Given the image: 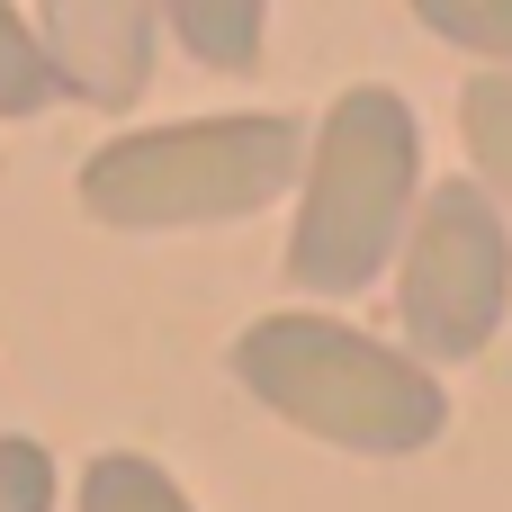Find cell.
<instances>
[{"label": "cell", "instance_id": "cell-1", "mask_svg": "<svg viewBox=\"0 0 512 512\" xmlns=\"http://www.w3.org/2000/svg\"><path fill=\"white\" fill-rule=\"evenodd\" d=\"M234 378L252 405H270L279 423H297L351 459H414L450 432V387L432 378V360H414L405 342H378L342 315L288 306V315L243 324Z\"/></svg>", "mask_w": 512, "mask_h": 512}, {"label": "cell", "instance_id": "cell-2", "mask_svg": "<svg viewBox=\"0 0 512 512\" xmlns=\"http://www.w3.org/2000/svg\"><path fill=\"white\" fill-rule=\"evenodd\" d=\"M423 207V117L387 81H351L297 162V225H288V279L306 297H360Z\"/></svg>", "mask_w": 512, "mask_h": 512}, {"label": "cell", "instance_id": "cell-3", "mask_svg": "<svg viewBox=\"0 0 512 512\" xmlns=\"http://www.w3.org/2000/svg\"><path fill=\"white\" fill-rule=\"evenodd\" d=\"M297 162H306V126L279 108L135 126L81 162V207L117 234L234 225V216H261L279 189H297Z\"/></svg>", "mask_w": 512, "mask_h": 512}, {"label": "cell", "instance_id": "cell-4", "mask_svg": "<svg viewBox=\"0 0 512 512\" xmlns=\"http://www.w3.org/2000/svg\"><path fill=\"white\" fill-rule=\"evenodd\" d=\"M512 315V216L486 180H441L423 189L405 252H396V324L405 351L432 369L477 360Z\"/></svg>", "mask_w": 512, "mask_h": 512}, {"label": "cell", "instance_id": "cell-5", "mask_svg": "<svg viewBox=\"0 0 512 512\" xmlns=\"http://www.w3.org/2000/svg\"><path fill=\"white\" fill-rule=\"evenodd\" d=\"M54 81L90 108H135L153 81V45H162V0H45L36 18Z\"/></svg>", "mask_w": 512, "mask_h": 512}, {"label": "cell", "instance_id": "cell-6", "mask_svg": "<svg viewBox=\"0 0 512 512\" xmlns=\"http://www.w3.org/2000/svg\"><path fill=\"white\" fill-rule=\"evenodd\" d=\"M162 27L207 72H252L270 45V0H162Z\"/></svg>", "mask_w": 512, "mask_h": 512}, {"label": "cell", "instance_id": "cell-7", "mask_svg": "<svg viewBox=\"0 0 512 512\" xmlns=\"http://www.w3.org/2000/svg\"><path fill=\"white\" fill-rule=\"evenodd\" d=\"M459 135H468L477 180L495 189V207L512 216V72H477L459 90Z\"/></svg>", "mask_w": 512, "mask_h": 512}, {"label": "cell", "instance_id": "cell-8", "mask_svg": "<svg viewBox=\"0 0 512 512\" xmlns=\"http://www.w3.org/2000/svg\"><path fill=\"white\" fill-rule=\"evenodd\" d=\"M81 512H198V504L180 495L171 468H153V459H135V450H99V459L81 468Z\"/></svg>", "mask_w": 512, "mask_h": 512}, {"label": "cell", "instance_id": "cell-9", "mask_svg": "<svg viewBox=\"0 0 512 512\" xmlns=\"http://www.w3.org/2000/svg\"><path fill=\"white\" fill-rule=\"evenodd\" d=\"M441 45L477 54L486 72H512V0H405Z\"/></svg>", "mask_w": 512, "mask_h": 512}, {"label": "cell", "instance_id": "cell-10", "mask_svg": "<svg viewBox=\"0 0 512 512\" xmlns=\"http://www.w3.org/2000/svg\"><path fill=\"white\" fill-rule=\"evenodd\" d=\"M54 90H63V81H54L45 36L18 18V0H0V117H36Z\"/></svg>", "mask_w": 512, "mask_h": 512}, {"label": "cell", "instance_id": "cell-11", "mask_svg": "<svg viewBox=\"0 0 512 512\" xmlns=\"http://www.w3.org/2000/svg\"><path fill=\"white\" fill-rule=\"evenodd\" d=\"M0 512H54V459L27 432H0Z\"/></svg>", "mask_w": 512, "mask_h": 512}]
</instances>
